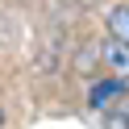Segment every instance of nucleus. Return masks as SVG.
Here are the masks:
<instances>
[{
	"instance_id": "obj_5",
	"label": "nucleus",
	"mask_w": 129,
	"mask_h": 129,
	"mask_svg": "<svg viewBox=\"0 0 129 129\" xmlns=\"http://www.w3.org/2000/svg\"><path fill=\"white\" fill-rule=\"evenodd\" d=\"M0 129H4V108H0Z\"/></svg>"
},
{
	"instance_id": "obj_3",
	"label": "nucleus",
	"mask_w": 129,
	"mask_h": 129,
	"mask_svg": "<svg viewBox=\"0 0 129 129\" xmlns=\"http://www.w3.org/2000/svg\"><path fill=\"white\" fill-rule=\"evenodd\" d=\"M100 121H104V129H129V92L117 96V100L100 112Z\"/></svg>"
},
{
	"instance_id": "obj_2",
	"label": "nucleus",
	"mask_w": 129,
	"mask_h": 129,
	"mask_svg": "<svg viewBox=\"0 0 129 129\" xmlns=\"http://www.w3.org/2000/svg\"><path fill=\"white\" fill-rule=\"evenodd\" d=\"M100 58L108 62V67L117 71L121 79H129V46H125V42H117V38H108V42L100 46Z\"/></svg>"
},
{
	"instance_id": "obj_4",
	"label": "nucleus",
	"mask_w": 129,
	"mask_h": 129,
	"mask_svg": "<svg viewBox=\"0 0 129 129\" xmlns=\"http://www.w3.org/2000/svg\"><path fill=\"white\" fill-rule=\"evenodd\" d=\"M108 38H117V42L129 46V4H117L108 13Z\"/></svg>"
},
{
	"instance_id": "obj_1",
	"label": "nucleus",
	"mask_w": 129,
	"mask_h": 129,
	"mask_svg": "<svg viewBox=\"0 0 129 129\" xmlns=\"http://www.w3.org/2000/svg\"><path fill=\"white\" fill-rule=\"evenodd\" d=\"M117 96H125V83H121V79H100V83L87 87V104H92L96 112H104Z\"/></svg>"
}]
</instances>
